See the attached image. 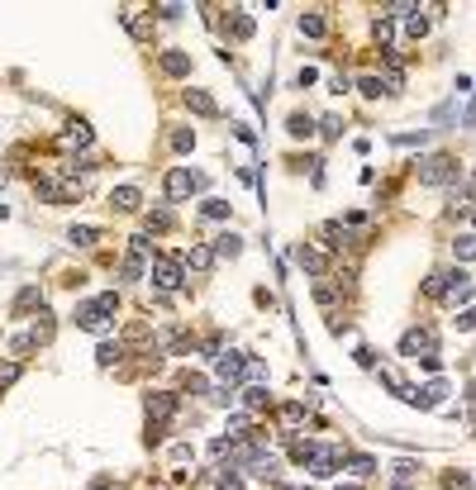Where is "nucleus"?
I'll list each match as a JSON object with an SVG mask.
<instances>
[{
    "instance_id": "nucleus-47",
    "label": "nucleus",
    "mask_w": 476,
    "mask_h": 490,
    "mask_svg": "<svg viewBox=\"0 0 476 490\" xmlns=\"http://www.w3.org/2000/svg\"><path fill=\"white\" fill-rule=\"evenodd\" d=\"M472 224H476V205H472Z\"/></svg>"
},
{
    "instance_id": "nucleus-12",
    "label": "nucleus",
    "mask_w": 476,
    "mask_h": 490,
    "mask_svg": "<svg viewBox=\"0 0 476 490\" xmlns=\"http://www.w3.org/2000/svg\"><path fill=\"white\" fill-rule=\"evenodd\" d=\"M138 205H143V191L138 186H114L110 191V210H119V215H133Z\"/></svg>"
},
{
    "instance_id": "nucleus-7",
    "label": "nucleus",
    "mask_w": 476,
    "mask_h": 490,
    "mask_svg": "<svg viewBox=\"0 0 476 490\" xmlns=\"http://www.w3.org/2000/svg\"><path fill=\"white\" fill-rule=\"evenodd\" d=\"M443 300L467 305V300H472V276L467 272H443Z\"/></svg>"
},
{
    "instance_id": "nucleus-46",
    "label": "nucleus",
    "mask_w": 476,
    "mask_h": 490,
    "mask_svg": "<svg viewBox=\"0 0 476 490\" xmlns=\"http://www.w3.org/2000/svg\"><path fill=\"white\" fill-rule=\"evenodd\" d=\"M472 195H476V171H472Z\"/></svg>"
},
{
    "instance_id": "nucleus-17",
    "label": "nucleus",
    "mask_w": 476,
    "mask_h": 490,
    "mask_svg": "<svg viewBox=\"0 0 476 490\" xmlns=\"http://www.w3.org/2000/svg\"><path fill=\"white\" fill-rule=\"evenodd\" d=\"M181 262L191 267V272H210V267H214V247H191Z\"/></svg>"
},
{
    "instance_id": "nucleus-30",
    "label": "nucleus",
    "mask_w": 476,
    "mask_h": 490,
    "mask_svg": "<svg viewBox=\"0 0 476 490\" xmlns=\"http://www.w3.org/2000/svg\"><path fill=\"white\" fill-rule=\"evenodd\" d=\"M119 357H124V348H119V343H101L96 362H101V367H119Z\"/></svg>"
},
{
    "instance_id": "nucleus-8",
    "label": "nucleus",
    "mask_w": 476,
    "mask_h": 490,
    "mask_svg": "<svg viewBox=\"0 0 476 490\" xmlns=\"http://www.w3.org/2000/svg\"><path fill=\"white\" fill-rule=\"evenodd\" d=\"M400 353H405V357H429V353H438V348H433V333H429V328H410V333L400 338Z\"/></svg>"
},
{
    "instance_id": "nucleus-32",
    "label": "nucleus",
    "mask_w": 476,
    "mask_h": 490,
    "mask_svg": "<svg viewBox=\"0 0 476 490\" xmlns=\"http://www.w3.org/2000/svg\"><path fill=\"white\" fill-rule=\"evenodd\" d=\"M200 215H205V219H229V200H214V195H210V200L200 205Z\"/></svg>"
},
{
    "instance_id": "nucleus-22",
    "label": "nucleus",
    "mask_w": 476,
    "mask_h": 490,
    "mask_svg": "<svg viewBox=\"0 0 476 490\" xmlns=\"http://www.w3.org/2000/svg\"><path fill=\"white\" fill-rule=\"evenodd\" d=\"M300 33H305V38H324V15H319V10H305V15H300Z\"/></svg>"
},
{
    "instance_id": "nucleus-31",
    "label": "nucleus",
    "mask_w": 476,
    "mask_h": 490,
    "mask_svg": "<svg viewBox=\"0 0 476 490\" xmlns=\"http://www.w3.org/2000/svg\"><path fill=\"white\" fill-rule=\"evenodd\" d=\"M29 338H34V343H48V338H53V314H38V324L29 328Z\"/></svg>"
},
{
    "instance_id": "nucleus-26",
    "label": "nucleus",
    "mask_w": 476,
    "mask_h": 490,
    "mask_svg": "<svg viewBox=\"0 0 476 490\" xmlns=\"http://www.w3.org/2000/svg\"><path fill=\"white\" fill-rule=\"evenodd\" d=\"M405 29H410L415 38H424V33H429V20H424L419 5H410V10H405Z\"/></svg>"
},
{
    "instance_id": "nucleus-23",
    "label": "nucleus",
    "mask_w": 476,
    "mask_h": 490,
    "mask_svg": "<svg viewBox=\"0 0 476 490\" xmlns=\"http://www.w3.org/2000/svg\"><path fill=\"white\" fill-rule=\"evenodd\" d=\"M238 252H243V238L238 233H219L214 238V257H238Z\"/></svg>"
},
{
    "instance_id": "nucleus-33",
    "label": "nucleus",
    "mask_w": 476,
    "mask_h": 490,
    "mask_svg": "<svg viewBox=\"0 0 476 490\" xmlns=\"http://www.w3.org/2000/svg\"><path fill=\"white\" fill-rule=\"evenodd\" d=\"M172 229V215L167 210H148V233H167Z\"/></svg>"
},
{
    "instance_id": "nucleus-39",
    "label": "nucleus",
    "mask_w": 476,
    "mask_h": 490,
    "mask_svg": "<svg viewBox=\"0 0 476 490\" xmlns=\"http://www.w3.org/2000/svg\"><path fill=\"white\" fill-rule=\"evenodd\" d=\"M315 300H319V305H334V300H339V291H334V286H324V281H319V286H315Z\"/></svg>"
},
{
    "instance_id": "nucleus-1",
    "label": "nucleus",
    "mask_w": 476,
    "mask_h": 490,
    "mask_svg": "<svg viewBox=\"0 0 476 490\" xmlns=\"http://www.w3.org/2000/svg\"><path fill=\"white\" fill-rule=\"evenodd\" d=\"M38 200H53V205H62V200H77L81 195V181H77V167H48L43 176H38Z\"/></svg>"
},
{
    "instance_id": "nucleus-19",
    "label": "nucleus",
    "mask_w": 476,
    "mask_h": 490,
    "mask_svg": "<svg viewBox=\"0 0 476 490\" xmlns=\"http://www.w3.org/2000/svg\"><path fill=\"white\" fill-rule=\"evenodd\" d=\"M319 233H324V243L334 247V252H339V247H343V243H352V238H348V229H343V224H339V219H329V224H324Z\"/></svg>"
},
{
    "instance_id": "nucleus-3",
    "label": "nucleus",
    "mask_w": 476,
    "mask_h": 490,
    "mask_svg": "<svg viewBox=\"0 0 476 490\" xmlns=\"http://www.w3.org/2000/svg\"><path fill=\"white\" fill-rule=\"evenodd\" d=\"M419 181L424 186H448V181H457V162H452L448 153H433V158L419 162Z\"/></svg>"
},
{
    "instance_id": "nucleus-16",
    "label": "nucleus",
    "mask_w": 476,
    "mask_h": 490,
    "mask_svg": "<svg viewBox=\"0 0 476 490\" xmlns=\"http://www.w3.org/2000/svg\"><path fill=\"white\" fill-rule=\"evenodd\" d=\"M143 272H148V257H143V252H129V257L119 262V276H124V281H143Z\"/></svg>"
},
{
    "instance_id": "nucleus-28",
    "label": "nucleus",
    "mask_w": 476,
    "mask_h": 490,
    "mask_svg": "<svg viewBox=\"0 0 476 490\" xmlns=\"http://www.w3.org/2000/svg\"><path fill=\"white\" fill-rule=\"evenodd\" d=\"M452 252H457L462 262H476V233H457V243H452Z\"/></svg>"
},
{
    "instance_id": "nucleus-29",
    "label": "nucleus",
    "mask_w": 476,
    "mask_h": 490,
    "mask_svg": "<svg viewBox=\"0 0 476 490\" xmlns=\"http://www.w3.org/2000/svg\"><path fill=\"white\" fill-rule=\"evenodd\" d=\"M38 300H43V296H38V286H24V291H20V300H15V314H29Z\"/></svg>"
},
{
    "instance_id": "nucleus-14",
    "label": "nucleus",
    "mask_w": 476,
    "mask_h": 490,
    "mask_svg": "<svg viewBox=\"0 0 476 490\" xmlns=\"http://www.w3.org/2000/svg\"><path fill=\"white\" fill-rule=\"evenodd\" d=\"M158 62H162V72H167V77H186V72H191V57H186L181 48H167Z\"/></svg>"
},
{
    "instance_id": "nucleus-24",
    "label": "nucleus",
    "mask_w": 476,
    "mask_h": 490,
    "mask_svg": "<svg viewBox=\"0 0 476 490\" xmlns=\"http://www.w3.org/2000/svg\"><path fill=\"white\" fill-rule=\"evenodd\" d=\"M229 38H253V15H243V10H234V20H229Z\"/></svg>"
},
{
    "instance_id": "nucleus-42",
    "label": "nucleus",
    "mask_w": 476,
    "mask_h": 490,
    "mask_svg": "<svg viewBox=\"0 0 476 490\" xmlns=\"http://www.w3.org/2000/svg\"><path fill=\"white\" fill-rule=\"evenodd\" d=\"M457 328L472 333V328H476V309H462V314H457Z\"/></svg>"
},
{
    "instance_id": "nucleus-36",
    "label": "nucleus",
    "mask_w": 476,
    "mask_h": 490,
    "mask_svg": "<svg viewBox=\"0 0 476 490\" xmlns=\"http://www.w3.org/2000/svg\"><path fill=\"white\" fill-rule=\"evenodd\" d=\"M357 91H362L367 100H376V95H381L386 86H381V77H362V82H357Z\"/></svg>"
},
{
    "instance_id": "nucleus-9",
    "label": "nucleus",
    "mask_w": 476,
    "mask_h": 490,
    "mask_svg": "<svg viewBox=\"0 0 476 490\" xmlns=\"http://www.w3.org/2000/svg\"><path fill=\"white\" fill-rule=\"evenodd\" d=\"M243 372H248V357H243V353H219V357H214V376H219V381L234 385Z\"/></svg>"
},
{
    "instance_id": "nucleus-44",
    "label": "nucleus",
    "mask_w": 476,
    "mask_h": 490,
    "mask_svg": "<svg viewBox=\"0 0 476 490\" xmlns=\"http://www.w3.org/2000/svg\"><path fill=\"white\" fill-rule=\"evenodd\" d=\"M15 376H20V367H0V390H5V385L15 381Z\"/></svg>"
},
{
    "instance_id": "nucleus-4",
    "label": "nucleus",
    "mask_w": 476,
    "mask_h": 490,
    "mask_svg": "<svg viewBox=\"0 0 476 490\" xmlns=\"http://www.w3.org/2000/svg\"><path fill=\"white\" fill-rule=\"evenodd\" d=\"M77 324L86 328V333H110V309L101 305V300H91V305H77Z\"/></svg>"
},
{
    "instance_id": "nucleus-34",
    "label": "nucleus",
    "mask_w": 476,
    "mask_h": 490,
    "mask_svg": "<svg viewBox=\"0 0 476 490\" xmlns=\"http://www.w3.org/2000/svg\"><path fill=\"white\" fill-rule=\"evenodd\" d=\"M276 414H281V424L291 429V424H300V419H305V405H281Z\"/></svg>"
},
{
    "instance_id": "nucleus-41",
    "label": "nucleus",
    "mask_w": 476,
    "mask_h": 490,
    "mask_svg": "<svg viewBox=\"0 0 476 490\" xmlns=\"http://www.w3.org/2000/svg\"><path fill=\"white\" fill-rule=\"evenodd\" d=\"M319 134H324V138H339V134H343V124H339V119H334V114H329V119H324V124H319Z\"/></svg>"
},
{
    "instance_id": "nucleus-48",
    "label": "nucleus",
    "mask_w": 476,
    "mask_h": 490,
    "mask_svg": "<svg viewBox=\"0 0 476 490\" xmlns=\"http://www.w3.org/2000/svg\"><path fill=\"white\" fill-rule=\"evenodd\" d=\"M339 490H357V486H339Z\"/></svg>"
},
{
    "instance_id": "nucleus-15",
    "label": "nucleus",
    "mask_w": 476,
    "mask_h": 490,
    "mask_svg": "<svg viewBox=\"0 0 476 490\" xmlns=\"http://www.w3.org/2000/svg\"><path fill=\"white\" fill-rule=\"evenodd\" d=\"M186 109H191V114H205V119H214V114H219L214 95H205V91H186Z\"/></svg>"
},
{
    "instance_id": "nucleus-5",
    "label": "nucleus",
    "mask_w": 476,
    "mask_h": 490,
    "mask_svg": "<svg viewBox=\"0 0 476 490\" xmlns=\"http://www.w3.org/2000/svg\"><path fill=\"white\" fill-rule=\"evenodd\" d=\"M153 281H158V291H177L181 286V257H153Z\"/></svg>"
},
{
    "instance_id": "nucleus-27",
    "label": "nucleus",
    "mask_w": 476,
    "mask_h": 490,
    "mask_svg": "<svg viewBox=\"0 0 476 490\" xmlns=\"http://www.w3.org/2000/svg\"><path fill=\"white\" fill-rule=\"evenodd\" d=\"M243 400H248V409H272V395H267V385H248V390H243Z\"/></svg>"
},
{
    "instance_id": "nucleus-21",
    "label": "nucleus",
    "mask_w": 476,
    "mask_h": 490,
    "mask_svg": "<svg viewBox=\"0 0 476 490\" xmlns=\"http://www.w3.org/2000/svg\"><path fill=\"white\" fill-rule=\"evenodd\" d=\"M381 381H386V385H391V390H396V395H400V400H410V390H415V385H410V381H405V376H400V372H396V367H381Z\"/></svg>"
},
{
    "instance_id": "nucleus-45",
    "label": "nucleus",
    "mask_w": 476,
    "mask_h": 490,
    "mask_svg": "<svg viewBox=\"0 0 476 490\" xmlns=\"http://www.w3.org/2000/svg\"><path fill=\"white\" fill-rule=\"evenodd\" d=\"M91 490H110V486H105V481H96V486H91Z\"/></svg>"
},
{
    "instance_id": "nucleus-11",
    "label": "nucleus",
    "mask_w": 476,
    "mask_h": 490,
    "mask_svg": "<svg viewBox=\"0 0 476 490\" xmlns=\"http://www.w3.org/2000/svg\"><path fill=\"white\" fill-rule=\"evenodd\" d=\"M339 466H343V447H315V457H310L315 476H334Z\"/></svg>"
},
{
    "instance_id": "nucleus-18",
    "label": "nucleus",
    "mask_w": 476,
    "mask_h": 490,
    "mask_svg": "<svg viewBox=\"0 0 476 490\" xmlns=\"http://www.w3.org/2000/svg\"><path fill=\"white\" fill-rule=\"evenodd\" d=\"M62 148H91V129L86 124H67V134H62Z\"/></svg>"
},
{
    "instance_id": "nucleus-13",
    "label": "nucleus",
    "mask_w": 476,
    "mask_h": 490,
    "mask_svg": "<svg viewBox=\"0 0 476 490\" xmlns=\"http://www.w3.org/2000/svg\"><path fill=\"white\" fill-rule=\"evenodd\" d=\"M295 262H300V267H305L310 276H324V272H329V257H324L319 247H310V243H305L300 252H295Z\"/></svg>"
},
{
    "instance_id": "nucleus-6",
    "label": "nucleus",
    "mask_w": 476,
    "mask_h": 490,
    "mask_svg": "<svg viewBox=\"0 0 476 490\" xmlns=\"http://www.w3.org/2000/svg\"><path fill=\"white\" fill-rule=\"evenodd\" d=\"M177 405H181V400H177L172 390H153V395H148V424H167V419L177 414Z\"/></svg>"
},
{
    "instance_id": "nucleus-2",
    "label": "nucleus",
    "mask_w": 476,
    "mask_h": 490,
    "mask_svg": "<svg viewBox=\"0 0 476 490\" xmlns=\"http://www.w3.org/2000/svg\"><path fill=\"white\" fill-rule=\"evenodd\" d=\"M162 186H167V200H191L195 191H205V176L191 171V167H172Z\"/></svg>"
},
{
    "instance_id": "nucleus-43",
    "label": "nucleus",
    "mask_w": 476,
    "mask_h": 490,
    "mask_svg": "<svg viewBox=\"0 0 476 490\" xmlns=\"http://www.w3.org/2000/svg\"><path fill=\"white\" fill-rule=\"evenodd\" d=\"M448 490H472V476H457V471H452V476H448Z\"/></svg>"
},
{
    "instance_id": "nucleus-49",
    "label": "nucleus",
    "mask_w": 476,
    "mask_h": 490,
    "mask_svg": "<svg viewBox=\"0 0 476 490\" xmlns=\"http://www.w3.org/2000/svg\"><path fill=\"white\" fill-rule=\"evenodd\" d=\"M396 490H405V486H396Z\"/></svg>"
},
{
    "instance_id": "nucleus-40",
    "label": "nucleus",
    "mask_w": 476,
    "mask_h": 490,
    "mask_svg": "<svg viewBox=\"0 0 476 490\" xmlns=\"http://www.w3.org/2000/svg\"><path fill=\"white\" fill-rule=\"evenodd\" d=\"M424 296H443V272H433L424 281Z\"/></svg>"
},
{
    "instance_id": "nucleus-10",
    "label": "nucleus",
    "mask_w": 476,
    "mask_h": 490,
    "mask_svg": "<svg viewBox=\"0 0 476 490\" xmlns=\"http://www.w3.org/2000/svg\"><path fill=\"white\" fill-rule=\"evenodd\" d=\"M443 395H448V385H443V381H429V385H415V390H410V405L438 409V405H443Z\"/></svg>"
},
{
    "instance_id": "nucleus-37",
    "label": "nucleus",
    "mask_w": 476,
    "mask_h": 490,
    "mask_svg": "<svg viewBox=\"0 0 476 490\" xmlns=\"http://www.w3.org/2000/svg\"><path fill=\"white\" fill-rule=\"evenodd\" d=\"M172 148H177V153H191V148H195V134H191V129H177V134H172Z\"/></svg>"
},
{
    "instance_id": "nucleus-38",
    "label": "nucleus",
    "mask_w": 476,
    "mask_h": 490,
    "mask_svg": "<svg viewBox=\"0 0 476 490\" xmlns=\"http://www.w3.org/2000/svg\"><path fill=\"white\" fill-rule=\"evenodd\" d=\"M348 466H352V476H371V471H376V462H371V457H362V452H357V457H348Z\"/></svg>"
},
{
    "instance_id": "nucleus-25",
    "label": "nucleus",
    "mask_w": 476,
    "mask_h": 490,
    "mask_svg": "<svg viewBox=\"0 0 476 490\" xmlns=\"http://www.w3.org/2000/svg\"><path fill=\"white\" fill-rule=\"evenodd\" d=\"M286 134L291 138H310L315 134V119H310V114H291V119H286Z\"/></svg>"
},
{
    "instance_id": "nucleus-20",
    "label": "nucleus",
    "mask_w": 476,
    "mask_h": 490,
    "mask_svg": "<svg viewBox=\"0 0 476 490\" xmlns=\"http://www.w3.org/2000/svg\"><path fill=\"white\" fill-rule=\"evenodd\" d=\"M77 247H91V243H101V229L96 224H72V233H67Z\"/></svg>"
},
{
    "instance_id": "nucleus-35",
    "label": "nucleus",
    "mask_w": 476,
    "mask_h": 490,
    "mask_svg": "<svg viewBox=\"0 0 476 490\" xmlns=\"http://www.w3.org/2000/svg\"><path fill=\"white\" fill-rule=\"evenodd\" d=\"M219 490H243V481H238L234 466H219Z\"/></svg>"
}]
</instances>
